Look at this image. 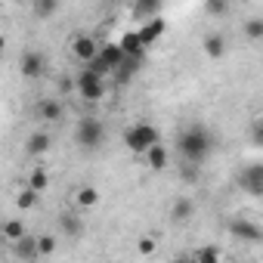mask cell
Wrapping results in <instances>:
<instances>
[{"mask_svg":"<svg viewBox=\"0 0 263 263\" xmlns=\"http://www.w3.org/2000/svg\"><path fill=\"white\" fill-rule=\"evenodd\" d=\"M177 152L183 158V164H204V158L214 152V137H211V130L204 124H189L183 127L180 134H177Z\"/></svg>","mask_w":263,"mask_h":263,"instance_id":"1","label":"cell"},{"mask_svg":"<svg viewBox=\"0 0 263 263\" xmlns=\"http://www.w3.org/2000/svg\"><path fill=\"white\" fill-rule=\"evenodd\" d=\"M158 127L149 124V121H137V124H130L124 130V146L134 152V155H146L152 146H158Z\"/></svg>","mask_w":263,"mask_h":263,"instance_id":"2","label":"cell"},{"mask_svg":"<svg viewBox=\"0 0 263 263\" xmlns=\"http://www.w3.org/2000/svg\"><path fill=\"white\" fill-rule=\"evenodd\" d=\"M74 143L81 146V149H87V152H96V149H102L105 146V124L99 121V118H81L78 121V127H74Z\"/></svg>","mask_w":263,"mask_h":263,"instance_id":"3","label":"cell"},{"mask_svg":"<svg viewBox=\"0 0 263 263\" xmlns=\"http://www.w3.org/2000/svg\"><path fill=\"white\" fill-rule=\"evenodd\" d=\"M74 90H78V96L84 99V102H99L102 96H105V81L102 78H96V74H90L87 68H81L78 71V78H74Z\"/></svg>","mask_w":263,"mask_h":263,"instance_id":"4","label":"cell"},{"mask_svg":"<svg viewBox=\"0 0 263 263\" xmlns=\"http://www.w3.org/2000/svg\"><path fill=\"white\" fill-rule=\"evenodd\" d=\"M226 229H229V235L238 238V241H248V245L263 241V226L254 223V220H241V217H235V220L226 223Z\"/></svg>","mask_w":263,"mask_h":263,"instance_id":"5","label":"cell"},{"mask_svg":"<svg viewBox=\"0 0 263 263\" xmlns=\"http://www.w3.org/2000/svg\"><path fill=\"white\" fill-rule=\"evenodd\" d=\"M238 186L248 192V195H263V164L254 161L248 167L238 171Z\"/></svg>","mask_w":263,"mask_h":263,"instance_id":"6","label":"cell"},{"mask_svg":"<svg viewBox=\"0 0 263 263\" xmlns=\"http://www.w3.org/2000/svg\"><path fill=\"white\" fill-rule=\"evenodd\" d=\"M19 71H22L28 81L44 78V74H47V59H44V53H37V50H25L22 59H19Z\"/></svg>","mask_w":263,"mask_h":263,"instance_id":"7","label":"cell"},{"mask_svg":"<svg viewBox=\"0 0 263 263\" xmlns=\"http://www.w3.org/2000/svg\"><path fill=\"white\" fill-rule=\"evenodd\" d=\"M99 50H102V47H99L90 34H78V37L71 41V56H74V59H81L84 65H90V62L99 56Z\"/></svg>","mask_w":263,"mask_h":263,"instance_id":"8","label":"cell"},{"mask_svg":"<svg viewBox=\"0 0 263 263\" xmlns=\"http://www.w3.org/2000/svg\"><path fill=\"white\" fill-rule=\"evenodd\" d=\"M62 115H65L62 99L47 96V99H41V102H37V118H41L44 124H59V121H62Z\"/></svg>","mask_w":263,"mask_h":263,"instance_id":"9","label":"cell"},{"mask_svg":"<svg viewBox=\"0 0 263 263\" xmlns=\"http://www.w3.org/2000/svg\"><path fill=\"white\" fill-rule=\"evenodd\" d=\"M50 149H53V137L47 134V130H34V134L25 140V155H31V158H41Z\"/></svg>","mask_w":263,"mask_h":263,"instance_id":"10","label":"cell"},{"mask_svg":"<svg viewBox=\"0 0 263 263\" xmlns=\"http://www.w3.org/2000/svg\"><path fill=\"white\" fill-rule=\"evenodd\" d=\"M118 47L124 50L127 59H143L146 62V44L140 41V31H124V37L118 41Z\"/></svg>","mask_w":263,"mask_h":263,"instance_id":"11","label":"cell"},{"mask_svg":"<svg viewBox=\"0 0 263 263\" xmlns=\"http://www.w3.org/2000/svg\"><path fill=\"white\" fill-rule=\"evenodd\" d=\"M10 248H13V254H16L22 263H31V260H37V257H41L37 235H25L22 241H16V245H10Z\"/></svg>","mask_w":263,"mask_h":263,"instance_id":"12","label":"cell"},{"mask_svg":"<svg viewBox=\"0 0 263 263\" xmlns=\"http://www.w3.org/2000/svg\"><path fill=\"white\" fill-rule=\"evenodd\" d=\"M134 19L140 22V25H146V22H152V19H158V13H161V4L158 0H140V4H134Z\"/></svg>","mask_w":263,"mask_h":263,"instance_id":"13","label":"cell"},{"mask_svg":"<svg viewBox=\"0 0 263 263\" xmlns=\"http://www.w3.org/2000/svg\"><path fill=\"white\" fill-rule=\"evenodd\" d=\"M137 31H140V41H143V44H146V50H149V47H152V44H155V41L164 34V19L158 16V19H152V22L140 25Z\"/></svg>","mask_w":263,"mask_h":263,"instance_id":"14","label":"cell"},{"mask_svg":"<svg viewBox=\"0 0 263 263\" xmlns=\"http://www.w3.org/2000/svg\"><path fill=\"white\" fill-rule=\"evenodd\" d=\"M99 59H102V62L111 68V74H115V71L124 65V59H127V56H124V50H121L118 44H102V50H99Z\"/></svg>","mask_w":263,"mask_h":263,"instance_id":"15","label":"cell"},{"mask_svg":"<svg viewBox=\"0 0 263 263\" xmlns=\"http://www.w3.org/2000/svg\"><path fill=\"white\" fill-rule=\"evenodd\" d=\"M226 47H229V44H226V37H223L220 31H211V34L201 41V50H204L211 59H220V56L226 53Z\"/></svg>","mask_w":263,"mask_h":263,"instance_id":"16","label":"cell"},{"mask_svg":"<svg viewBox=\"0 0 263 263\" xmlns=\"http://www.w3.org/2000/svg\"><path fill=\"white\" fill-rule=\"evenodd\" d=\"M59 229H62V235H68V238H81L84 220H81L78 214H62V217H59Z\"/></svg>","mask_w":263,"mask_h":263,"instance_id":"17","label":"cell"},{"mask_svg":"<svg viewBox=\"0 0 263 263\" xmlns=\"http://www.w3.org/2000/svg\"><path fill=\"white\" fill-rule=\"evenodd\" d=\"M28 235V229H25V223L19 220V217H10L7 223H4V238L10 241V245H16V241H22Z\"/></svg>","mask_w":263,"mask_h":263,"instance_id":"18","label":"cell"},{"mask_svg":"<svg viewBox=\"0 0 263 263\" xmlns=\"http://www.w3.org/2000/svg\"><path fill=\"white\" fill-rule=\"evenodd\" d=\"M140 68H143V59H124V65L115 71V81H118V84H130V81L137 78Z\"/></svg>","mask_w":263,"mask_h":263,"instance_id":"19","label":"cell"},{"mask_svg":"<svg viewBox=\"0 0 263 263\" xmlns=\"http://www.w3.org/2000/svg\"><path fill=\"white\" fill-rule=\"evenodd\" d=\"M143 158H146L149 171H164V167H167V149H164L161 143H158V146H152Z\"/></svg>","mask_w":263,"mask_h":263,"instance_id":"20","label":"cell"},{"mask_svg":"<svg viewBox=\"0 0 263 263\" xmlns=\"http://www.w3.org/2000/svg\"><path fill=\"white\" fill-rule=\"evenodd\" d=\"M74 204L78 208H96L99 204V189L96 186H81L74 192Z\"/></svg>","mask_w":263,"mask_h":263,"instance_id":"21","label":"cell"},{"mask_svg":"<svg viewBox=\"0 0 263 263\" xmlns=\"http://www.w3.org/2000/svg\"><path fill=\"white\" fill-rule=\"evenodd\" d=\"M192 211H195V208H192L189 198H177L174 208H171V220H174V223H186V220L192 217Z\"/></svg>","mask_w":263,"mask_h":263,"instance_id":"22","label":"cell"},{"mask_svg":"<svg viewBox=\"0 0 263 263\" xmlns=\"http://www.w3.org/2000/svg\"><path fill=\"white\" fill-rule=\"evenodd\" d=\"M241 31H245L248 41H263V16H251V19H245Z\"/></svg>","mask_w":263,"mask_h":263,"instance_id":"23","label":"cell"},{"mask_svg":"<svg viewBox=\"0 0 263 263\" xmlns=\"http://www.w3.org/2000/svg\"><path fill=\"white\" fill-rule=\"evenodd\" d=\"M28 189H34V192L50 189V174H47L44 167H34V171L28 174Z\"/></svg>","mask_w":263,"mask_h":263,"instance_id":"24","label":"cell"},{"mask_svg":"<svg viewBox=\"0 0 263 263\" xmlns=\"http://www.w3.org/2000/svg\"><path fill=\"white\" fill-rule=\"evenodd\" d=\"M31 13L41 16V19H50V16L59 13V4H56V0H37V4H31Z\"/></svg>","mask_w":263,"mask_h":263,"instance_id":"25","label":"cell"},{"mask_svg":"<svg viewBox=\"0 0 263 263\" xmlns=\"http://www.w3.org/2000/svg\"><path fill=\"white\" fill-rule=\"evenodd\" d=\"M37 198H41V192H34V189H22L19 195H16V208H22V211H31L34 204H37Z\"/></svg>","mask_w":263,"mask_h":263,"instance_id":"26","label":"cell"},{"mask_svg":"<svg viewBox=\"0 0 263 263\" xmlns=\"http://www.w3.org/2000/svg\"><path fill=\"white\" fill-rule=\"evenodd\" d=\"M192 260H195V263H220V251H217L214 245H208V248H201Z\"/></svg>","mask_w":263,"mask_h":263,"instance_id":"27","label":"cell"},{"mask_svg":"<svg viewBox=\"0 0 263 263\" xmlns=\"http://www.w3.org/2000/svg\"><path fill=\"white\" fill-rule=\"evenodd\" d=\"M204 13L208 16H229V4H223V0H208Z\"/></svg>","mask_w":263,"mask_h":263,"instance_id":"28","label":"cell"},{"mask_svg":"<svg viewBox=\"0 0 263 263\" xmlns=\"http://www.w3.org/2000/svg\"><path fill=\"white\" fill-rule=\"evenodd\" d=\"M37 248H41V257H50L56 251V238L53 235H37Z\"/></svg>","mask_w":263,"mask_h":263,"instance_id":"29","label":"cell"},{"mask_svg":"<svg viewBox=\"0 0 263 263\" xmlns=\"http://www.w3.org/2000/svg\"><path fill=\"white\" fill-rule=\"evenodd\" d=\"M251 143H254L257 149H263V118H257V121L251 124Z\"/></svg>","mask_w":263,"mask_h":263,"instance_id":"30","label":"cell"},{"mask_svg":"<svg viewBox=\"0 0 263 263\" xmlns=\"http://www.w3.org/2000/svg\"><path fill=\"white\" fill-rule=\"evenodd\" d=\"M180 171H183V180H186V183H198V180H201V167H198V164H183Z\"/></svg>","mask_w":263,"mask_h":263,"instance_id":"31","label":"cell"},{"mask_svg":"<svg viewBox=\"0 0 263 263\" xmlns=\"http://www.w3.org/2000/svg\"><path fill=\"white\" fill-rule=\"evenodd\" d=\"M137 251H140L143 257H152V254L158 251V241H155V238H140V241H137Z\"/></svg>","mask_w":263,"mask_h":263,"instance_id":"32","label":"cell"},{"mask_svg":"<svg viewBox=\"0 0 263 263\" xmlns=\"http://www.w3.org/2000/svg\"><path fill=\"white\" fill-rule=\"evenodd\" d=\"M174 263H195V260H192V257H177Z\"/></svg>","mask_w":263,"mask_h":263,"instance_id":"33","label":"cell"}]
</instances>
